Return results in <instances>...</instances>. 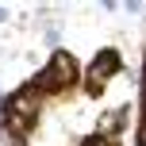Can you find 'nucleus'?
I'll return each instance as SVG.
<instances>
[{"instance_id":"nucleus-1","label":"nucleus","mask_w":146,"mask_h":146,"mask_svg":"<svg viewBox=\"0 0 146 146\" xmlns=\"http://www.w3.org/2000/svg\"><path fill=\"white\" fill-rule=\"evenodd\" d=\"M77 77H81V69H77V58H73V54H66V50H54L50 66L38 73V77L31 81V85H35L42 96H50V92H66V88H69Z\"/></svg>"},{"instance_id":"nucleus-5","label":"nucleus","mask_w":146,"mask_h":146,"mask_svg":"<svg viewBox=\"0 0 146 146\" xmlns=\"http://www.w3.org/2000/svg\"><path fill=\"white\" fill-rule=\"evenodd\" d=\"M142 66H146V62H142Z\"/></svg>"},{"instance_id":"nucleus-4","label":"nucleus","mask_w":146,"mask_h":146,"mask_svg":"<svg viewBox=\"0 0 146 146\" xmlns=\"http://www.w3.org/2000/svg\"><path fill=\"white\" fill-rule=\"evenodd\" d=\"M4 19H8V8H4V4H0V23H4Z\"/></svg>"},{"instance_id":"nucleus-2","label":"nucleus","mask_w":146,"mask_h":146,"mask_svg":"<svg viewBox=\"0 0 146 146\" xmlns=\"http://www.w3.org/2000/svg\"><path fill=\"white\" fill-rule=\"evenodd\" d=\"M115 73H119V54H115V50H100L92 62H88V69H85L88 92H104V85H108Z\"/></svg>"},{"instance_id":"nucleus-3","label":"nucleus","mask_w":146,"mask_h":146,"mask_svg":"<svg viewBox=\"0 0 146 146\" xmlns=\"http://www.w3.org/2000/svg\"><path fill=\"white\" fill-rule=\"evenodd\" d=\"M81 146H119V139H108V135H88Z\"/></svg>"}]
</instances>
